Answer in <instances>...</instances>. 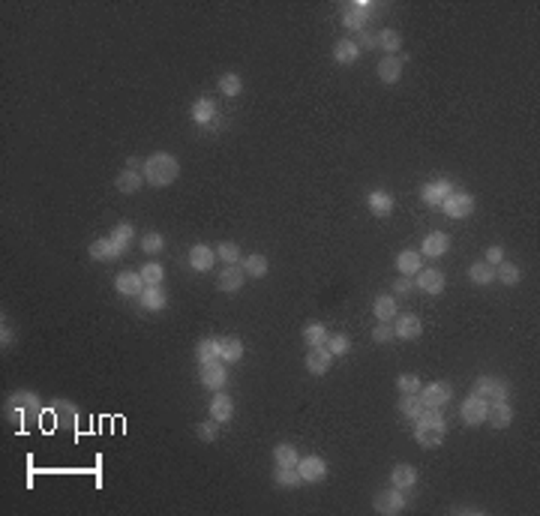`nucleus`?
<instances>
[{
    "mask_svg": "<svg viewBox=\"0 0 540 516\" xmlns=\"http://www.w3.org/2000/svg\"><path fill=\"white\" fill-rule=\"evenodd\" d=\"M447 436V423L442 408H423V412L414 417V441L420 447H438Z\"/></svg>",
    "mask_w": 540,
    "mask_h": 516,
    "instance_id": "nucleus-1",
    "label": "nucleus"
},
{
    "mask_svg": "<svg viewBox=\"0 0 540 516\" xmlns=\"http://www.w3.org/2000/svg\"><path fill=\"white\" fill-rule=\"evenodd\" d=\"M141 175H144V183H151V186H169L180 175V162H177V157H171V153L156 150L144 159Z\"/></svg>",
    "mask_w": 540,
    "mask_h": 516,
    "instance_id": "nucleus-2",
    "label": "nucleus"
},
{
    "mask_svg": "<svg viewBox=\"0 0 540 516\" xmlns=\"http://www.w3.org/2000/svg\"><path fill=\"white\" fill-rule=\"evenodd\" d=\"M471 393L484 399L486 405H493V403H508L510 388L498 379V375H480V379L475 381V388H471Z\"/></svg>",
    "mask_w": 540,
    "mask_h": 516,
    "instance_id": "nucleus-3",
    "label": "nucleus"
},
{
    "mask_svg": "<svg viewBox=\"0 0 540 516\" xmlns=\"http://www.w3.org/2000/svg\"><path fill=\"white\" fill-rule=\"evenodd\" d=\"M372 12H376V3H369V0H354V3H348L343 10V24L348 30H354V34H360V30H367V21Z\"/></svg>",
    "mask_w": 540,
    "mask_h": 516,
    "instance_id": "nucleus-4",
    "label": "nucleus"
},
{
    "mask_svg": "<svg viewBox=\"0 0 540 516\" xmlns=\"http://www.w3.org/2000/svg\"><path fill=\"white\" fill-rule=\"evenodd\" d=\"M442 210L451 219H465V216H471L475 214V195L471 192H465V190H453L447 199L442 201Z\"/></svg>",
    "mask_w": 540,
    "mask_h": 516,
    "instance_id": "nucleus-5",
    "label": "nucleus"
},
{
    "mask_svg": "<svg viewBox=\"0 0 540 516\" xmlns=\"http://www.w3.org/2000/svg\"><path fill=\"white\" fill-rule=\"evenodd\" d=\"M372 504H376V511H378V513H385V516H396V513H402V511H405L409 498H405L402 489L390 486V489H381V493H378L376 498H372Z\"/></svg>",
    "mask_w": 540,
    "mask_h": 516,
    "instance_id": "nucleus-6",
    "label": "nucleus"
},
{
    "mask_svg": "<svg viewBox=\"0 0 540 516\" xmlns=\"http://www.w3.org/2000/svg\"><path fill=\"white\" fill-rule=\"evenodd\" d=\"M189 117H193L198 126H207V129H219L222 126V117H219V111H216V102L207 100V96H202V100L193 102Z\"/></svg>",
    "mask_w": 540,
    "mask_h": 516,
    "instance_id": "nucleus-7",
    "label": "nucleus"
},
{
    "mask_svg": "<svg viewBox=\"0 0 540 516\" xmlns=\"http://www.w3.org/2000/svg\"><path fill=\"white\" fill-rule=\"evenodd\" d=\"M418 396H420V403L426 408H444L447 403H451V396H453V388L447 381H432V384H423Z\"/></svg>",
    "mask_w": 540,
    "mask_h": 516,
    "instance_id": "nucleus-8",
    "label": "nucleus"
},
{
    "mask_svg": "<svg viewBox=\"0 0 540 516\" xmlns=\"http://www.w3.org/2000/svg\"><path fill=\"white\" fill-rule=\"evenodd\" d=\"M330 363H334V355L327 351V346H312L306 351V372L310 375H327L330 372Z\"/></svg>",
    "mask_w": 540,
    "mask_h": 516,
    "instance_id": "nucleus-9",
    "label": "nucleus"
},
{
    "mask_svg": "<svg viewBox=\"0 0 540 516\" xmlns=\"http://www.w3.org/2000/svg\"><path fill=\"white\" fill-rule=\"evenodd\" d=\"M297 471H301L303 483H321L324 478H327V462L321 460V456H301V462H297Z\"/></svg>",
    "mask_w": 540,
    "mask_h": 516,
    "instance_id": "nucleus-10",
    "label": "nucleus"
},
{
    "mask_svg": "<svg viewBox=\"0 0 540 516\" xmlns=\"http://www.w3.org/2000/svg\"><path fill=\"white\" fill-rule=\"evenodd\" d=\"M202 384L207 390H222L228 381V372H226V363L222 360H213V363H202Z\"/></svg>",
    "mask_w": 540,
    "mask_h": 516,
    "instance_id": "nucleus-11",
    "label": "nucleus"
},
{
    "mask_svg": "<svg viewBox=\"0 0 540 516\" xmlns=\"http://www.w3.org/2000/svg\"><path fill=\"white\" fill-rule=\"evenodd\" d=\"M451 192H453V183L442 177V180H429V183L420 190V199H423V204H429V207H442V201Z\"/></svg>",
    "mask_w": 540,
    "mask_h": 516,
    "instance_id": "nucleus-12",
    "label": "nucleus"
},
{
    "mask_svg": "<svg viewBox=\"0 0 540 516\" xmlns=\"http://www.w3.org/2000/svg\"><path fill=\"white\" fill-rule=\"evenodd\" d=\"M244 282H246V270H244V265H226V270H222L219 280H216L219 291H226V294L240 291V289H244Z\"/></svg>",
    "mask_w": 540,
    "mask_h": 516,
    "instance_id": "nucleus-13",
    "label": "nucleus"
},
{
    "mask_svg": "<svg viewBox=\"0 0 540 516\" xmlns=\"http://www.w3.org/2000/svg\"><path fill=\"white\" fill-rule=\"evenodd\" d=\"M420 318L414 313H396L393 318V333L396 339H418L420 337Z\"/></svg>",
    "mask_w": 540,
    "mask_h": 516,
    "instance_id": "nucleus-14",
    "label": "nucleus"
},
{
    "mask_svg": "<svg viewBox=\"0 0 540 516\" xmlns=\"http://www.w3.org/2000/svg\"><path fill=\"white\" fill-rule=\"evenodd\" d=\"M114 289H118V294H123V298H141V291H144L147 285L141 280V273L123 270V273H118V280H114Z\"/></svg>",
    "mask_w": 540,
    "mask_h": 516,
    "instance_id": "nucleus-15",
    "label": "nucleus"
},
{
    "mask_svg": "<svg viewBox=\"0 0 540 516\" xmlns=\"http://www.w3.org/2000/svg\"><path fill=\"white\" fill-rule=\"evenodd\" d=\"M414 285H418L423 294H442L444 291V273H442V270L423 267L420 273L414 276Z\"/></svg>",
    "mask_w": 540,
    "mask_h": 516,
    "instance_id": "nucleus-16",
    "label": "nucleus"
},
{
    "mask_svg": "<svg viewBox=\"0 0 540 516\" xmlns=\"http://www.w3.org/2000/svg\"><path fill=\"white\" fill-rule=\"evenodd\" d=\"M486 408H489V405L484 403V399L471 393V396L462 403V420L468 423V427H477V423H486Z\"/></svg>",
    "mask_w": 540,
    "mask_h": 516,
    "instance_id": "nucleus-17",
    "label": "nucleus"
},
{
    "mask_svg": "<svg viewBox=\"0 0 540 516\" xmlns=\"http://www.w3.org/2000/svg\"><path fill=\"white\" fill-rule=\"evenodd\" d=\"M210 417L216 423H228L231 417H235V399H231L228 393L216 390V396L210 399Z\"/></svg>",
    "mask_w": 540,
    "mask_h": 516,
    "instance_id": "nucleus-18",
    "label": "nucleus"
},
{
    "mask_svg": "<svg viewBox=\"0 0 540 516\" xmlns=\"http://www.w3.org/2000/svg\"><path fill=\"white\" fill-rule=\"evenodd\" d=\"M87 252H90V258H96V261H111V258L123 256V249L111 240V237H96V240L87 247Z\"/></svg>",
    "mask_w": 540,
    "mask_h": 516,
    "instance_id": "nucleus-19",
    "label": "nucleus"
},
{
    "mask_svg": "<svg viewBox=\"0 0 540 516\" xmlns=\"http://www.w3.org/2000/svg\"><path fill=\"white\" fill-rule=\"evenodd\" d=\"M402 67H405V57H396V54H387L385 60L378 63V78L385 85H396L402 78Z\"/></svg>",
    "mask_w": 540,
    "mask_h": 516,
    "instance_id": "nucleus-20",
    "label": "nucleus"
},
{
    "mask_svg": "<svg viewBox=\"0 0 540 516\" xmlns=\"http://www.w3.org/2000/svg\"><path fill=\"white\" fill-rule=\"evenodd\" d=\"M114 186H118V192H123V195H136L141 186H144V175H141L138 168H123L118 180H114Z\"/></svg>",
    "mask_w": 540,
    "mask_h": 516,
    "instance_id": "nucleus-21",
    "label": "nucleus"
},
{
    "mask_svg": "<svg viewBox=\"0 0 540 516\" xmlns=\"http://www.w3.org/2000/svg\"><path fill=\"white\" fill-rule=\"evenodd\" d=\"M367 204H369L372 216H378V219H385V216L393 214V195H390L387 190H372Z\"/></svg>",
    "mask_w": 540,
    "mask_h": 516,
    "instance_id": "nucleus-22",
    "label": "nucleus"
},
{
    "mask_svg": "<svg viewBox=\"0 0 540 516\" xmlns=\"http://www.w3.org/2000/svg\"><path fill=\"white\" fill-rule=\"evenodd\" d=\"M189 265H193L198 273H207V270L216 265V249L204 247V243H195V247L189 249Z\"/></svg>",
    "mask_w": 540,
    "mask_h": 516,
    "instance_id": "nucleus-23",
    "label": "nucleus"
},
{
    "mask_svg": "<svg viewBox=\"0 0 540 516\" xmlns=\"http://www.w3.org/2000/svg\"><path fill=\"white\" fill-rule=\"evenodd\" d=\"M447 249H451V234H444V232H432V234L423 237V256H429V258H442Z\"/></svg>",
    "mask_w": 540,
    "mask_h": 516,
    "instance_id": "nucleus-24",
    "label": "nucleus"
},
{
    "mask_svg": "<svg viewBox=\"0 0 540 516\" xmlns=\"http://www.w3.org/2000/svg\"><path fill=\"white\" fill-rule=\"evenodd\" d=\"M486 420H489V427H493V429L510 427V423H513V408L508 403H493L486 408Z\"/></svg>",
    "mask_w": 540,
    "mask_h": 516,
    "instance_id": "nucleus-25",
    "label": "nucleus"
},
{
    "mask_svg": "<svg viewBox=\"0 0 540 516\" xmlns=\"http://www.w3.org/2000/svg\"><path fill=\"white\" fill-rule=\"evenodd\" d=\"M273 462H277V469H297V462H301V453H297L294 445H288V441H279V445L273 447Z\"/></svg>",
    "mask_w": 540,
    "mask_h": 516,
    "instance_id": "nucleus-26",
    "label": "nucleus"
},
{
    "mask_svg": "<svg viewBox=\"0 0 540 516\" xmlns=\"http://www.w3.org/2000/svg\"><path fill=\"white\" fill-rule=\"evenodd\" d=\"M396 270H400L402 276H418L420 270H423V258H420V252H414V249H402L400 256H396Z\"/></svg>",
    "mask_w": 540,
    "mask_h": 516,
    "instance_id": "nucleus-27",
    "label": "nucleus"
},
{
    "mask_svg": "<svg viewBox=\"0 0 540 516\" xmlns=\"http://www.w3.org/2000/svg\"><path fill=\"white\" fill-rule=\"evenodd\" d=\"M390 483H393L396 489H414V483H418V471H414V465H393V471H390Z\"/></svg>",
    "mask_w": 540,
    "mask_h": 516,
    "instance_id": "nucleus-28",
    "label": "nucleus"
},
{
    "mask_svg": "<svg viewBox=\"0 0 540 516\" xmlns=\"http://www.w3.org/2000/svg\"><path fill=\"white\" fill-rule=\"evenodd\" d=\"M141 306L151 309V313H160V309H165V303H169V298H165V289L162 285H147L144 291H141Z\"/></svg>",
    "mask_w": 540,
    "mask_h": 516,
    "instance_id": "nucleus-29",
    "label": "nucleus"
},
{
    "mask_svg": "<svg viewBox=\"0 0 540 516\" xmlns=\"http://www.w3.org/2000/svg\"><path fill=\"white\" fill-rule=\"evenodd\" d=\"M357 57H360V48H357L354 39H339V43L334 45V60L343 63V67H352V63H357Z\"/></svg>",
    "mask_w": 540,
    "mask_h": 516,
    "instance_id": "nucleus-30",
    "label": "nucleus"
},
{
    "mask_svg": "<svg viewBox=\"0 0 540 516\" xmlns=\"http://www.w3.org/2000/svg\"><path fill=\"white\" fill-rule=\"evenodd\" d=\"M244 339L240 337H226V339H219V357H222V363H237L240 357H244Z\"/></svg>",
    "mask_w": 540,
    "mask_h": 516,
    "instance_id": "nucleus-31",
    "label": "nucleus"
},
{
    "mask_svg": "<svg viewBox=\"0 0 540 516\" xmlns=\"http://www.w3.org/2000/svg\"><path fill=\"white\" fill-rule=\"evenodd\" d=\"M372 313H376L378 322H393L400 309H396V300L390 294H378L376 303H372Z\"/></svg>",
    "mask_w": 540,
    "mask_h": 516,
    "instance_id": "nucleus-32",
    "label": "nucleus"
},
{
    "mask_svg": "<svg viewBox=\"0 0 540 516\" xmlns=\"http://www.w3.org/2000/svg\"><path fill=\"white\" fill-rule=\"evenodd\" d=\"M468 280L475 282V285H489V282L495 280V267L486 265V261L480 258V261H475V265L468 267Z\"/></svg>",
    "mask_w": 540,
    "mask_h": 516,
    "instance_id": "nucleus-33",
    "label": "nucleus"
},
{
    "mask_svg": "<svg viewBox=\"0 0 540 516\" xmlns=\"http://www.w3.org/2000/svg\"><path fill=\"white\" fill-rule=\"evenodd\" d=\"M244 270L252 280H261V276H268V258H264L261 252H252V256L244 258Z\"/></svg>",
    "mask_w": 540,
    "mask_h": 516,
    "instance_id": "nucleus-34",
    "label": "nucleus"
},
{
    "mask_svg": "<svg viewBox=\"0 0 540 516\" xmlns=\"http://www.w3.org/2000/svg\"><path fill=\"white\" fill-rule=\"evenodd\" d=\"M303 342H306V348L324 346V342H327V327H324L321 322H310L303 327Z\"/></svg>",
    "mask_w": 540,
    "mask_h": 516,
    "instance_id": "nucleus-35",
    "label": "nucleus"
},
{
    "mask_svg": "<svg viewBox=\"0 0 540 516\" xmlns=\"http://www.w3.org/2000/svg\"><path fill=\"white\" fill-rule=\"evenodd\" d=\"M195 355H198V363H213V360H222L219 357V339H213V337L202 339V342H198V348H195Z\"/></svg>",
    "mask_w": 540,
    "mask_h": 516,
    "instance_id": "nucleus-36",
    "label": "nucleus"
},
{
    "mask_svg": "<svg viewBox=\"0 0 540 516\" xmlns=\"http://www.w3.org/2000/svg\"><path fill=\"white\" fill-rule=\"evenodd\" d=\"M495 276L504 285H517L522 280V270H519V265H513V261H498V265H495Z\"/></svg>",
    "mask_w": 540,
    "mask_h": 516,
    "instance_id": "nucleus-37",
    "label": "nucleus"
},
{
    "mask_svg": "<svg viewBox=\"0 0 540 516\" xmlns=\"http://www.w3.org/2000/svg\"><path fill=\"white\" fill-rule=\"evenodd\" d=\"M273 480H277V486H282V489H294V486H301V483H303V478H301V471H297V469H277Z\"/></svg>",
    "mask_w": 540,
    "mask_h": 516,
    "instance_id": "nucleus-38",
    "label": "nucleus"
},
{
    "mask_svg": "<svg viewBox=\"0 0 540 516\" xmlns=\"http://www.w3.org/2000/svg\"><path fill=\"white\" fill-rule=\"evenodd\" d=\"M240 90H244V78H240L237 72H226V76H219V93L222 96H237Z\"/></svg>",
    "mask_w": 540,
    "mask_h": 516,
    "instance_id": "nucleus-39",
    "label": "nucleus"
},
{
    "mask_svg": "<svg viewBox=\"0 0 540 516\" xmlns=\"http://www.w3.org/2000/svg\"><path fill=\"white\" fill-rule=\"evenodd\" d=\"M423 408H426V405L420 403L418 393H402V399H400V412H402L405 417H411V420H414V417H418V414L423 412Z\"/></svg>",
    "mask_w": 540,
    "mask_h": 516,
    "instance_id": "nucleus-40",
    "label": "nucleus"
},
{
    "mask_svg": "<svg viewBox=\"0 0 540 516\" xmlns=\"http://www.w3.org/2000/svg\"><path fill=\"white\" fill-rule=\"evenodd\" d=\"M378 45L381 48H385V52L387 54H396V52H400V48H402V36H400V30H381V34H378Z\"/></svg>",
    "mask_w": 540,
    "mask_h": 516,
    "instance_id": "nucleus-41",
    "label": "nucleus"
},
{
    "mask_svg": "<svg viewBox=\"0 0 540 516\" xmlns=\"http://www.w3.org/2000/svg\"><path fill=\"white\" fill-rule=\"evenodd\" d=\"M141 249H144L147 256H160V252L165 249V237L160 232H147L144 237H141Z\"/></svg>",
    "mask_w": 540,
    "mask_h": 516,
    "instance_id": "nucleus-42",
    "label": "nucleus"
},
{
    "mask_svg": "<svg viewBox=\"0 0 540 516\" xmlns=\"http://www.w3.org/2000/svg\"><path fill=\"white\" fill-rule=\"evenodd\" d=\"M138 273H141V280H144V285H160L165 280V270H162V265H156V261H147Z\"/></svg>",
    "mask_w": 540,
    "mask_h": 516,
    "instance_id": "nucleus-43",
    "label": "nucleus"
},
{
    "mask_svg": "<svg viewBox=\"0 0 540 516\" xmlns=\"http://www.w3.org/2000/svg\"><path fill=\"white\" fill-rule=\"evenodd\" d=\"M132 234H136V232H132V225H129V223H120V225H114V232L108 234V237H111V240L118 243V247H120L123 252H127V249H129V243H132Z\"/></svg>",
    "mask_w": 540,
    "mask_h": 516,
    "instance_id": "nucleus-44",
    "label": "nucleus"
},
{
    "mask_svg": "<svg viewBox=\"0 0 540 516\" xmlns=\"http://www.w3.org/2000/svg\"><path fill=\"white\" fill-rule=\"evenodd\" d=\"M324 346H327V351L334 357H339V355H348V348H352V339H348L345 333H334V337H327Z\"/></svg>",
    "mask_w": 540,
    "mask_h": 516,
    "instance_id": "nucleus-45",
    "label": "nucleus"
},
{
    "mask_svg": "<svg viewBox=\"0 0 540 516\" xmlns=\"http://www.w3.org/2000/svg\"><path fill=\"white\" fill-rule=\"evenodd\" d=\"M216 258H222L226 265H237V261L244 258V256H240V247H237V243L226 240V243H219V247H216Z\"/></svg>",
    "mask_w": 540,
    "mask_h": 516,
    "instance_id": "nucleus-46",
    "label": "nucleus"
},
{
    "mask_svg": "<svg viewBox=\"0 0 540 516\" xmlns=\"http://www.w3.org/2000/svg\"><path fill=\"white\" fill-rule=\"evenodd\" d=\"M219 427H222V423H216L213 417H210L207 423H198V427H195L198 441H207V445H210V441H216V438H219Z\"/></svg>",
    "mask_w": 540,
    "mask_h": 516,
    "instance_id": "nucleus-47",
    "label": "nucleus"
},
{
    "mask_svg": "<svg viewBox=\"0 0 540 516\" xmlns=\"http://www.w3.org/2000/svg\"><path fill=\"white\" fill-rule=\"evenodd\" d=\"M396 388H400V393H420V379L414 372H402L400 379H396Z\"/></svg>",
    "mask_w": 540,
    "mask_h": 516,
    "instance_id": "nucleus-48",
    "label": "nucleus"
},
{
    "mask_svg": "<svg viewBox=\"0 0 540 516\" xmlns=\"http://www.w3.org/2000/svg\"><path fill=\"white\" fill-rule=\"evenodd\" d=\"M396 339L393 327H390V322H378V327H372V342H378V346H385V342Z\"/></svg>",
    "mask_w": 540,
    "mask_h": 516,
    "instance_id": "nucleus-49",
    "label": "nucleus"
},
{
    "mask_svg": "<svg viewBox=\"0 0 540 516\" xmlns=\"http://www.w3.org/2000/svg\"><path fill=\"white\" fill-rule=\"evenodd\" d=\"M354 43H357V48H360V52H363V48L369 52V48H376V45H378V36H376V34H369V30H360Z\"/></svg>",
    "mask_w": 540,
    "mask_h": 516,
    "instance_id": "nucleus-50",
    "label": "nucleus"
},
{
    "mask_svg": "<svg viewBox=\"0 0 540 516\" xmlns=\"http://www.w3.org/2000/svg\"><path fill=\"white\" fill-rule=\"evenodd\" d=\"M484 261H486V265H493V267H495L498 261H504V249L498 247V243H493V247L486 249V258H484Z\"/></svg>",
    "mask_w": 540,
    "mask_h": 516,
    "instance_id": "nucleus-51",
    "label": "nucleus"
},
{
    "mask_svg": "<svg viewBox=\"0 0 540 516\" xmlns=\"http://www.w3.org/2000/svg\"><path fill=\"white\" fill-rule=\"evenodd\" d=\"M414 289V282H411V276H400V280L393 282V294H409Z\"/></svg>",
    "mask_w": 540,
    "mask_h": 516,
    "instance_id": "nucleus-52",
    "label": "nucleus"
},
{
    "mask_svg": "<svg viewBox=\"0 0 540 516\" xmlns=\"http://www.w3.org/2000/svg\"><path fill=\"white\" fill-rule=\"evenodd\" d=\"M10 342H12V330H10V324L3 322V327H0V346L6 348V346H10Z\"/></svg>",
    "mask_w": 540,
    "mask_h": 516,
    "instance_id": "nucleus-53",
    "label": "nucleus"
},
{
    "mask_svg": "<svg viewBox=\"0 0 540 516\" xmlns=\"http://www.w3.org/2000/svg\"><path fill=\"white\" fill-rule=\"evenodd\" d=\"M453 513H465V516H468V513H475V516H480L484 511H480V507H453Z\"/></svg>",
    "mask_w": 540,
    "mask_h": 516,
    "instance_id": "nucleus-54",
    "label": "nucleus"
}]
</instances>
